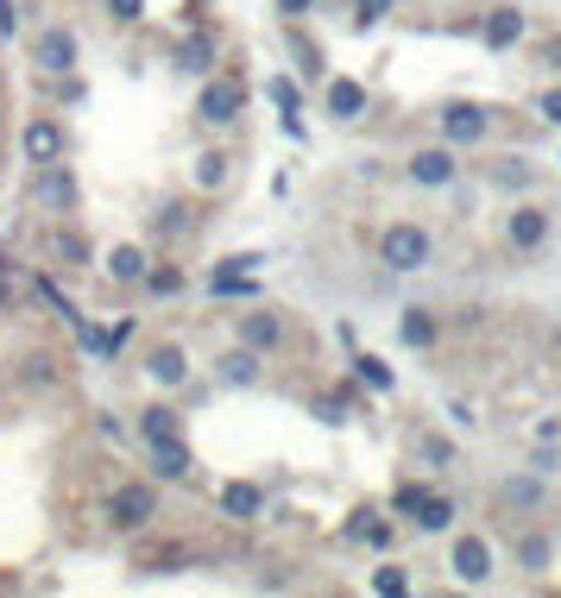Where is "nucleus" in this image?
Listing matches in <instances>:
<instances>
[{"mask_svg": "<svg viewBox=\"0 0 561 598\" xmlns=\"http://www.w3.org/2000/svg\"><path fill=\"white\" fill-rule=\"evenodd\" d=\"M228 151H203V158H196V183H203V189H221V183H228Z\"/></svg>", "mask_w": 561, "mask_h": 598, "instance_id": "obj_26", "label": "nucleus"}, {"mask_svg": "<svg viewBox=\"0 0 561 598\" xmlns=\"http://www.w3.org/2000/svg\"><path fill=\"white\" fill-rule=\"evenodd\" d=\"M215 272H265V252H233V258H221Z\"/></svg>", "mask_w": 561, "mask_h": 598, "instance_id": "obj_35", "label": "nucleus"}, {"mask_svg": "<svg viewBox=\"0 0 561 598\" xmlns=\"http://www.w3.org/2000/svg\"><path fill=\"white\" fill-rule=\"evenodd\" d=\"M38 202L45 208H70L77 202V176L64 171V158L57 164H38Z\"/></svg>", "mask_w": 561, "mask_h": 598, "instance_id": "obj_14", "label": "nucleus"}, {"mask_svg": "<svg viewBox=\"0 0 561 598\" xmlns=\"http://www.w3.org/2000/svg\"><path fill=\"white\" fill-rule=\"evenodd\" d=\"M290 45H297V64H304V70H309V76L322 70V50L309 45V38H290Z\"/></svg>", "mask_w": 561, "mask_h": 598, "instance_id": "obj_40", "label": "nucleus"}, {"mask_svg": "<svg viewBox=\"0 0 561 598\" xmlns=\"http://www.w3.org/2000/svg\"><path fill=\"white\" fill-rule=\"evenodd\" d=\"M20 151H26L32 164H57V158H64V126L45 120V114H38V120H26V139H20Z\"/></svg>", "mask_w": 561, "mask_h": 598, "instance_id": "obj_9", "label": "nucleus"}, {"mask_svg": "<svg viewBox=\"0 0 561 598\" xmlns=\"http://www.w3.org/2000/svg\"><path fill=\"white\" fill-rule=\"evenodd\" d=\"M416 453H423L430 467H448V460H455V448H448L442 435H416Z\"/></svg>", "mask_w": 561, "mask_h": 598, "instance_id": "obj_34", "label": "nucleus"}, {"mask_svg": "<svg viewBox=\"0 0 561 598\" xmlns=\"http://www.w3.org/2000/svg\"><path fill=\"white\" fill-rule=\"evenodd\" d=\"M492 183H499V189H530L536 171H530V164H517V158H505V164L492 171Z\"/></svg>", "mask_w": 561, "mask_h": 598, "instance_id": "obj_30", "label": "nucleus"}, {"mask_svg": "<svg viewBox=\"0 0 561 598\" xmlns=\"http://www.w3.org/2000/svg\"><path fill=\"white\" fill-rule=\"evenodd\" d=\"M272 7H278V20H284V25H297L309 7H316V0H272Z\"/></svg>", "mask_w": 561, "mask_h": 598, "instance_id": "obj_37", "label": "nucleus"}, {"mask_svg": "<svg viewBox=\"0 0 561 598\" xmlns=\"http://www.w3.org/2000/svg\"><path fill=\"white\" fill-rule=\"evenodd\" d=\"M329 114H334V120H359V114H366V82L334 76V82H329Z\"/></svg>", "mask_w": 561, "mask_h": 598, "instance_id": "obj_16", "label": "nucleus"}, {"mask_svg": "<svg viewBox=\"0 0 561 598\" xmlns=\"http://www.w3.org/2000/svg\"><path fill=\"white\" fill-rule=\"evenodd\" d=\"M32 64H38L45 76H70L77 70V38H70L64 25H45V32L32 38Z\"/></svg>", "mask_w": 561, "mask_h": 598, "instance_id": "obj_7", "label": "nucleus"}, {"mask_svg": "<svg viewBox=\"0 0 561 598\" xmlns=\"http://www.w3.org/2000/svg\"><path fill=\"white\" fill-rule=\"evenodd\" d=\"M265 95L278 101L284 114H297V89H290V82H284V76H278V82H272V89H265Z\"/></svg>", "mask_w": 561, "mask_h": 598, "instance_id": "obj_41", "label": "nucleus"}, {"mask_svg": "<svg viewBox=\"0 0 561 598\" xmlns=\"http://www.w3.org/2000/svg\"><path fill=\"white\" fill-rule=\"evenodd\" d=\"M259 366H265V359H259L253 347H233V353H221V359H215V378H221V384H233V391H247V384H259Z\"/></svg>", "mask_w": 561, "mask_h": 598, "instance_id": "obj_13", "label": "nucleus"}, {"mask_svg": "<svg viewBox=\"0 0 561 598\" xmlns=\"http://www.w3.org/2000/svg\"><path fill=\"white\" fill-rule=\"evenodd\" d=\"M404 586H410L404 567H379V574H373V593L379 598H404Z\"/></svg>", "mask_w": 561, "mask_h": 598, "instance_id": "obj_32", "label": "nucleus"}, {"mask_svg": "<svg viewBox=\"0 0 561 598\" xmlns=\"http://www.w3.org/2000/svg\"><path fill=\"white\" fill-rule=\"evenodd\" d=\"M57 252H64V258H89V246H82V233H57Z\"/></svg>", "mask_w": 561, "mask_h": 598, "instance_id": "obj_43", "label": "nucleus"}, {"mask_svg": "<svg viewBox=\"0 0 561 598\" xmlns=\"http://www.w3.org/2000/svg\"><path fill=\"white\" fill-rule=\"evenodd\" d=\"M505 240H511V252H542L549 246V208L517 202V208L505 215Z\"/></svg>", "mask_w": 561, "mask_h": 598, "instance_id": "obj_5", "label": "nucleus"}, {"mask_svg": "<svg viewBox=\"0 0 561 598\" xmlns=\"http://www.w3.org/2000/svg\"><path fill=\"white\" fill-rule=\"evenodd\" d=\"M208 64H215V45H208V38H190V45H183V70H196V76H203Z\"/></svg>", "mask_w": 561, "mask_h": 598, "instance_id": "obj_33", "label": "nucleus"}, {"mask_svg": "<svg viewBox=\"0 0 561 598\" xmlns=\"http://www.w3.org/2000/svg\"><path fill=\"white\" fill-rule=\"evenodd\" d=\"M240 107H247V89H240L233 76H215V82L203 89V101H196V120L228 126V120H240Z\"/></svg>", "mask_w": 561, "mask_h": 598, "instance_id": "obj_6", "label": "nucleus"}, {"mask_svg": "<svg viewBox=\"0 0 561 598\" xmlns=\"http://www.w3.org/2000/svg\"><path fill=\"white\" fill-rule=\"evenodd\" d=\"M152 233H158V240H178V233H190V208H183V202H164V208L152 215Z\"/></svg>", "mask_w": 561, "mask_h": 598, "instance_id": "obj_25", "label": "nucleus"}, {"mask_svg": "<svg viewBox=\"0 0 561 598\" xmlns=\"http://www.w3.org/2000/svg\"><path fill=\"white\" fill-rule=\"evenodd\" d=\"M139 284H146L152 297H178V290H183V272H178V265H158V272L146 265V277H139Z\"/></svg>", "mask_w": 561, "mask_h": 598, "instance_id": "obj_27", "label": "nucleus"}, {"mask_svg": "<svg viewBox=\"0 0 561 598\" xmlns=\"http://www.w3.org/2000/svg\"><path fill=\"white\" fill-rule=\"evenodd\" d=\"M146 372H152L164 391H178L183 378H190V353H183V347H152V353H146Z\"/></svg>", "mask_w": 561, "mask_h": 598, "instance_id": "obj_15", "label": "nucleus"}, {"mask_svg": "<svg viewBox=\"0 0 561 598\" xmlns=\"http://www.w3.org/2000/svg\"><path fill=\"white\" fill-rule=\"evenodd\" d=\"M549 561H556V542L549 536H517V567L524 574H542Z\"/></svg>", "mask_w": 561, "mask_h": 598, "instance_id": "obj_22", "label": "nucleus"}, {"mask_svg": "<svg viewBox=\"0 0 561 598\" xmlns=\"http://www.w3.org/2000/svg\"><path fill=\"white\" fill-rule=\"evenodd\" d=\"M107 277H114V284H139V277H146V252H139V246H114Z\"/></svg>", "mask_w": 561, "mask_h": 598, "instance_id": "obj_23", "label": "nucleus"}, {"mask_svg": "<svg viewBox=\"0 0 561 598\" xmlns=\"http://www.w3.org/2000/svg\"><path fill=\"white\" fill-rule=\"evenodd\" d=\"M398 334H404V347H435V315L430 309H404Z\"/></svg>", "mask_w": 561, "mask_h": 598, "instance_id": "obj_24", "label": "nucleus"}, {"mask_svg": "<svg viewBox=\"0 0 561 598\" xmlns=\"http://www.w3.org/2000/svg\"><path fill=\"white\" fill-rule=\"evenodd\" d=\"M410 183L416 189H448L460 176V158H455V146H423V151H410Z\"/></svg>", "mask_w": 561, "mask_h": 598, "instance_id": "obj_3", "label": "nucleus"}, {"mask_svg": "<svg viewBox=\"0 0 561 598\" xmlns=\"http://www.w3.org/2000/svg\"><path fill=\"white\" fill-rule=\"evenodd\" d=\"M480 38H485V50H511V45H517V38H524V13H517L511 0H499V7L485 13Z\"/></svg>", "mask_w": 561, "mask_h": 598, "instance_id": "obj_10", "label": "nucleus"}, {"mask_svg": "<svg viewBox=\"0 0 561 598\" xmlns=\"http://www.w3.org/2000/svg\"><path fill=\"white\" fill-rule=\"evenodd\" d=\"M20 32V0H0V38H13Z\"/></svg>", "mask_w": 561, "mask_h": 598, "instance_id": "obj_42", "label": "nucleus"}, {"mask_svg": "<svg viewBox=\"0 0 561 598\" xmlns=\"http://www.w3.org/2000/svg\"><path fill=\"white\" fill-rule=\"evenodd\" d=\"M391 20V0H354V25L366 32V25H385Z\"/></svg>", "mask_w": 561, "mask_h": 598, "instance_id": "obj_31", "label": "nucleus"}, {"mask_svg": "<svg viewBox=\"0 0 561 598\" xmlns=\"http://www.w3.org/2000/svg\"><path fill=\"white\" fill-rule=\"evenodd\" d=\"M410 517H416V529H430V536H442V529L455 524V504L442 498V492H423V498L410 504Z\"/></svg>", "mask_w": 561, "mask_h": 598, "instance_id": "obj_19", "label": "nucleus"}, {"mask_svg": "<svg viewBox=\"0 0 561 598\" xmlns=\"http://www.w3.org/2000/svg\"><path fill=\"white\" fill-rule=\"evenodd\" d=\"M152 517H158V492L152 485H139V479L114 485V498H107V524L121 529V536H139Z\"/></svg>", "mask_w": 561, "mask_h": 598, "instance_id": "obj_2", "label": "nucleus"}, {"mask_svg": "<svg viewBox=\"0 0 561 598\" xmlns=\"http://www.w3.org/2000/svg\"><path fill=\"white\" fill-rule=\"evenodd\" d=\"M221 510H228V517H240V524H253L259 510H265V492H259V485H247V479H233V485H221Z\"/></svg>", "mask_w": 561, "mask_h": 598, "instance_id": "obj_18", "label": "nucleus"}, {"mask_svg": "<svg viewBox=\"0 0 561 598\" xmlns=\"http://www.w3.org/2000/svg\"><path fill=\"white\" fill-rule=\"evenodd\" d=\"M536 114H542V120H556V126H561V89H549V95L536 101Z\"/></svg>", "mask_w": 561, "mask_h": 598, "instance_id": "obj_44", "label": "nucleus"}, {"mask_svg": "<svg viewBox=\"0 0 561 598\" xmlns=\"http://www.w3.org/2000/svg\"><path fill=\"white\" fill-rule=\"evenodd\" d=\"M316 416H322V423H347V403L341 398H316Z\"/></svg>", "mask_w": 561, "mask_h": 598, "instance_id": "obj_38", "label": "nucleus"}, {"mask_svg": "<svg viewBox=\"0 0 561 598\" xmlns=\"http://www.w3.org/2000/svg\"><path fill=\"white\" fill-rule=\"evenodd\" d=\"M240 347H253V353L284 347V315H272V309H253V315H240Z\"/></svg>", "mask_w": 561, "mask_h": 598, "instance_id": "obj_11", "label": "nucleus"}, {"mask_svg": "<svg viewBox=\"0 0 561 598\" xmlns=\"http://www.w3.org/2000/svg\"><path fill=\"white\" fill-rule=\"evenodd\" d=\"M485 126H492V114H485L480 101H448V107H442V139H448V146H480L485 139Z\"/></svg>", "mask_w": 561, "mask_h": 598, "instance_id": "obj_4", "label": "nucleus"}, {"mask_svg": "<svg viewBox=\"0 0 561 598\" xmlns=\"http://www.w3.org/2000/svg\"><path fill=\"white\" fill-rule=\"evenodd\" d=\"M208 297H259V272H208Z\"/></svg>", "mask_w": 561, "mask_h": 598, "instance_id": "obj_21", "label": "nucleus"}, {"mask_svg": "<svg viewBox=\"0 0 561 598\" xmlns=\"http://www.w3.org/2000/svg\"><path fill=\"white\" fill-rule=\"evenodd\" d=\"M347 536H359V542H373V549H391V524H379L373 510H359V524L347 529Z\"/></svg>", "mask_w": 561, "mask_h": 598, "instance_id": "obj_28", "label": "nucleus"}, {"mask_svg": "<svg viewBox=\"0 0 561 598\" xmlns=\"http://www.w3.org/2000/svg\"><path fill=\"white\" fill-rule=\"evenodd\" d=\"M107 13H114L121 25H133L139 13H146V0H107Z\"/></svg>", "mask_w": 561, "mask_h": 598, "instance_id": "obj_36", "label": "nucleus"}, {"mask_svg": "<svg viewBox=\"0 0 561 598\" xmlns=\"http://www.w3.org/2000/svg\"><path fill=\"white\" fill-rule=\"evenodd\" d=\"M499 504H505V510H542V504H549V473H517V479H505V485H499Z\"/></svg>", "mask_w": 561, "mask_h": 598, "instance_id": "obj_8", "label": "nucleus"}, {"mask_svg": "<svg viewBox=\"0 0 561 598\" xmlns=\"http://www.w3.org/2000/svg\"><path fill=\"white\" fill-rule=\"evenodd\" d=\"M430 252H435L430 227H416V221H398V227H385L379 233V265L385 272H423Z\"/></svg>", "mask_w": 561, "mask_h": 598, "instance_id": "obj_1", "label": "nucleus"}, {"mask_svg": "<svg viewBox=\"0 0 561 598\" xmlns=\"http://www.w3.org/2000/svg\"><path fill=\"white\" fill-rule=\"evenodd\" d=\"M354 372L366 378L373 391H391V384H398V378H391V366H385V359H373V353H359V359H354Z\"/></svg>", "mask_w": 561, "mask_h": 598, "instance_id": "obj_29", "label": "nucleus"}, {"mask_svg": "<svg viewBox=\"0 0 561 598\" xmlns=\"http://www.w3.org/2000/svg\"><path fill=\"white\" fill-rule=\"evenodd\" d=\"M190 448H183V435H171V441H152V473L158 479H190Z\"/></svg>", "mask_w": 561, "mask_h": 598, "instance_id": "obj_17", "label": "nucleus"}, {"mask_svg": "<svg viewBox=\"0 0 561 598\" xmlns=\"http://www.w3.org/2000/svg\"><path fill=\"white\" fill-rule=\"evenodd\" d=\"M26 378H32V384H51V359H45V353H32V359H26Z\"/></svg>", "mask_w": 561, "mask_h": 598, "instance_id": "obj_39", "label": "nucleus"}, {"mask_svg": "<svg viewBox=\"0 0 561 598\" xmlns=\"http://www.w3.org/2000/svg\"><path fill=\"white\" fill-rule=\"evenodd\" d=\"M448 567H455V579L480 586V579L492 574V549H485L480 536H460V542H455V554H448Z\"/></svg>", "mask_w": 561, "mask_h": 598, "instance_id": "obj_12", "label": "nucleus"}, {"mask_svg": "<svg viewBox=\"0 0 561 598\" xmlns=\"http://www.w3.org/2000/svg\"><path fill=\"white\" fill-rule=\"evenodd\" d=\"M13 309V290H7V265H0V315Z\"/></svg>", "mask_w": 561, "mask_h": 598, "instance_id": "obj_45", "label": "nucleus"}, {"mask_svg": "<svg viewBox=\"0 0 561 598\" xmlns=\"http://www.w3.org/2000/svg\"><path fill=\"white\" fill-rule=\"evenodd\" d=\"M139 435L146 441H171V435H183V416L171 403H152V410H139Z\"/></svg>", "mask_w": 561, "mask_h": 598, "instance_id": "obj_20", "label": "nucleus"}]
</instances>
